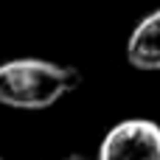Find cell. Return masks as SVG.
<instances>
[{
    "instance_id": "6da1fadb",
    "label": "cell",
    "mask_w": 160,
    "mask_h": 160,
    "mask_svg": "<svg viewBox=\"0 0 160 160\" xmlns=\"http://www.w3.org/2000/svg\"><path fill=\"white\" fill-rule=\"evenodd\" d=\"M82 73L48 59H8L0 65V104L14 110H45L73 93Z\"/></svg>"
},
{
    "instance_id": "277c9868",
    "label": "cell",
    "mask_w": 160,
    "mask_h": 160,
    "mask_svg": "<svg viewBox=\"0 0 160 160\" xmlns=\"http://www.w3.org/2000/svg\"><path fill=\"white\" fill-rule=\"evenodd\" d=\"M65 160H82V158H65Z\"/></svg>"
},
{
    "instance_id": "3957f363",
    "label": "cell",
    "mask_w": 160,
    "mask_h": 160,
    "mask_svg": "<svg viewBox=\"0 0 160 160\" xmlns=\"http://www.w3.org/2000/svg\"><path fill=\"white\" fill-rule=\"evenodd\" d=\"M127 59L138 70H160V8L132 28L127 39Z\"/></svg>"
},
{
    "instance_id": "7a4b0ae2",
    "label": "cell",
    "mask_w": 160,
    "mask_h": 160,
    "mask_svg": "<svg viewBox=\"0 0 160 160\" xmlns=\"http://www.w3.org/2000/svg\"><path fill=\"white\" fill-rule=\"evenodd\" d=\"M98 160H160V124L149 118L115 124L98 146Z\"/></svg>"
}]
</instances>
